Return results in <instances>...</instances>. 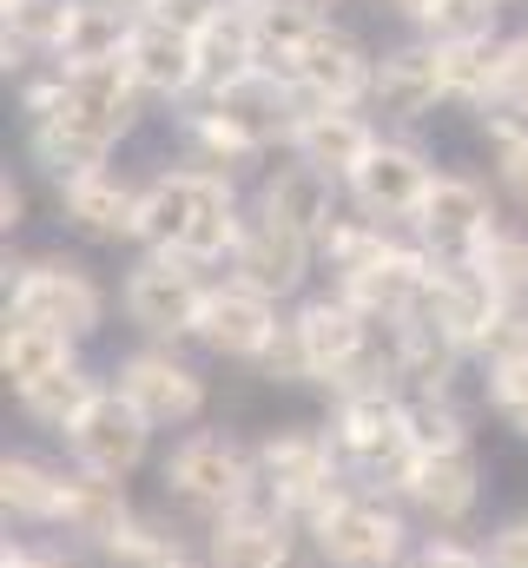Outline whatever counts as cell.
Masks as SVG:
<instances>
[{
    "mask_svg": "<svg viewBox=\"0 0 528 568\" xmlns=\"http://www.w3.org/2000/svg\"><path fill=\"white\" fill-rule=\"evenodd\" d=\"M238 232L245 219L232 212V185L225 172H159L145 185V239L152 252H172L185 265H212V258H232L238 252Z\"/></svg>",
    "mask_w": 528,
    "mask_h": 568,
    "instance_id": "cell-1",
    "label": "cell"
},
{
    "mask_svg": "<svg viewBox=\"0 0 528 568\" xmlns=\"http://www.w3.org/2000/svg\"><path fill=\"white\" fill-rule=\"evenodd\" d=\"M258 483L297 529H317V523L357 489V483L344 476V463H337L331 429H311V424H291V429H271V436H264L258 443Z\"/></svg>",
    "mask_w": 528,
    "mask_h": 568,
    "instance_id": "cell-2",
    "label": "cell"
},
{
    "mask_svg": "<svg viewBox=\"0 0 528 568\" xmlns=\"http://www.w3.org/2000/svg\"><path fill=\"white\" fill-rule=\"evenodd\" d=\"M331 443L337 463L357 489L370 496H403L416 469V436H409V397H351L331 410Z\"/></svg>",
    "mask_w": 528,
    "mask_h": 568,
    "instance_id": "cell-3",
    "label": "cell"
},
{
    "mask_svg": "<svg viewBox=\"0 0 528 568\" xmlns=\"http://www.w3.org/2000/svg\"><path fill=\"white\" fill-rule=\"evenodd\" d=\"M165 496H179L185 509H199V516H232L238 503H252L264 483H258V449H245V443H232V436H219V429H192L185 443H172V456H165Z\"/></svg>",
    "mask_w": 528,
    "mask_h": 568,
    "instance_id": "cell-4",
    "label": "cell"
},
{
    "mask_svg": "<svg viewBox=\"0 0 528 568\" xmlns=\"http://www.w3.org/2000/svg\"><path fill=\"white\" fill-rule=\"evenodd\" d=\"M317 542L324 568H396L409 549V523H403V503L396 496H370V489H351L317 529H304Z\"/></svg>",
    "mask_w": 528,
    "mask_h": 568,
    "instance_id": "cell-5",
    "label": "cell"
},
{
    "mask_svg": "<svg viewBox=\"0 0 528 568\" xmlns=\"http://www.w3.org/2000/svg\"><path fill=\"white\" fill-rule=\"evenodd\" d=\"M13 284V304L7 317H27V324H47L60 337H93L100 317H106V297L100 284L87 278L80 265H60V258H40V265H20Z\"/></svg>",
    "mask_w": 528,
    "mask_h": 568,
    "instance_id": "cell-6",
    "label": "cell"
},
{
    "mask_svg": "<svg viewBox=\"0 0 528 568\" xmlns=\"http://www.w3.org/2000/svg\"><path fill=\"white\" fill-rule=\"evenodd\" d=\"M205 297H212V284H199V272L185 258L152 252V258L132 265V278H126V317L145 337H199Z\"/></svg>",
    "mask_w": 528,
    "mask_h": 568,
    "instance_id": "cell-7",
    "label": "cell"
},
{
    "mask_svg": "<svg viewBox=\"0 0 528 568\" xmlns=\"http://www.w3.org/2000/svg\"><path fill=\"white\" fill-rule=\"evenodd\" d=\"M429 278H436V258H423V252H409V245H384L377 258H364L357 272H344L337 291H344L370 324L403 331V324H416V317H423Z\"/></svg>",
    "mask_w": 528,
    "mask_h": 568,
    "instance_id": "cell-8",
    "label": "cell"
},
{
    "mask_svg": "<svg viewBox=\"0 0 528 568\" xmlns=\"http://www.w3.org/2000/svg\"><path fill=\"white\" fill-rule=\"evenodd\" d=\"M67 449H73V463H80L87 476L126 483L132 469L145 463V449H152V424L132 410L120 390H100V397H93V410L67 429Z\"/></svg>",
    "mask_w": 528,
    "mask_h": 568,
    "instance_id": "cell-9",
    "label": "cell"
},
{
    "mask_svg": "<svg viewBox=\"0 0 528 568\" xmlns=\"http://www.w3.org/2000/svg\"><path fill=\"white\" fill-rule=\"evenodd\" d=\"M113 390L152 429H179L205 410V377L185 357H172V351H132L126 364H120V384Z\"/></svg>",
    "mask_w": 528,
    "mask_h": 568,
    "instance_id": "cell-10",
    "label": "cell"
},
{
    "mask_svg": "<svg viewBox=\"0 0 528 568\" xmlns=\"http://www.w3.org/2000/svg\"><path fill=\"white\" fill-rule=\"evenodd\" d=\"M291 556H297V523L264 489L252 503H238L232 516H219L212 536H205L212 568H291Z\"/></svg>",
    "mask_w": 528,
    "mask_h": 568,
    "instance_id": "cell-11",
    "label": "cell"
},
{
    "mask_svg": "<svg viewBox=\"0 0 528 568\" xmlns=\"http://www.w3.org/2000/svg\"><path fill=\"white\" fill-rule=\"evenodd\" d=\"M502 311H509V304L496 297V284L483 278L469 258H443L436 278H429V297H423V324H429L436 337H449L456 351H476Z\"/></svg>",
    "mask_w": 528,
    "mask_h": 568,
    "instance_id": "cell-12",
    "label": "cell"
},
{
    "mask_svg": "<svg viewBox=\"0 0 528 568\" xmlns=\"http://www.w3.org/2000/svg\"><path fill=\"white\" fill-rule=\"evenodd\" d=\"M396 503H403V509H416L436 536L463 529V523L476 516V503H483V463H476V449L416 456V469H409V483H403V496H396Z\"/></svg>",
    "mask_w": 528,
    "mask_h": 568,
    "instance_id": "cell-13",
    "label": "cell"
},
{
    "mask_svg": "<svg viewBox=\"0 0 528 568\" xmlns=\"http://www.w3.org/2000/svg\"><path fill=\"white\" fill-rule=\"evenodd\" d=\"M416 232H423V245H436V258H469L496 232L489 192L476 179H463V172H436V185L416 205Z\"/></svg>",
    "mask_w": 528,
    "mask_h": 568,
    "instance_id": "cell-14",
    "label": "cell"
},
{
    "mask_svg": "<svg viewBox=\"0 0 528 568\" xmlns=\"http://www.w3.org/2000/svg\"><path fill=\"white\" fill-rule=\"evenodd\" d=\"M370 317L337 291V297H311L297 317H291V337H297V357H304V371L317 377V384H331L337 371H351L364 351H370Z\"/></svg>",
    "mask_w": 528,
    "mask_h": 568,
    "instance_id": "cell-15",
    "label": "cell"
},
{
    "mask_svg": "<svg viewBox=\"0 0 528 568\" xmlns=\"http://www.w3.org/2000/svg\"><path fill=\"white\" fill-rule=\"evenodd\" d=\"M284 337L277 324V297H264L252 284H212L205 317H199V344H212L219 357H264Z\"/></svg>",
    "mask_w": 528,
    "mask_h": 568,
    "instance_id": "cell-16",
    "label": "cell"
},
{
    "mask_svg": "<svg viewBox=\"0 0 528 568\" xmlns=\"http://www.w3.org/2000/svg\"><path fill=\"white\" fill-rule=\"evenodd\" d=\"M311 272V239L304 232H291V225H277V219H245V232H238V252H232V278L264 291V297H291L297 284Z\"/></svg>",
    "mask_w": 528,
    "mask_h": 568,
    "instance_id": "cell-17",
    "label": "cell"
},
{
    "mask_svg": "<svg viewBox=\"0 0 528 568\" xmlns=\"http://www.w3.org/2000/svg\"><path fill=\"white\" fill-rule=\"evenodd\" d=\"M212 113H219V120H232V126H238L252 145H271L277 133L291 140V133H297V120H304L311 106H304V100H297V93H291L271 67H258V73H245V80L219 87Z\"/></svg>",
    "mask_w": 528,
    "mask_h": 568,
    "instance_id": "cell-18",
    "label": "cell"
},
{
    "mask_svg": "<svg viewBox=\"0 0 528 568\" xmlns=\"http://www.w3.org/2000/svg\"><path fill=\"white\" fill-rule=\"evenodd\" d=\"M264 219H277V225H291V232H304L311 245L337 225V179L324 172V165H311V159H297V165H277L271 179H264V199H258Z\"/></svg>",
    "mask_w": 528,
    "mask_h": 568,
    "instance_id": "cell-19",
    "label": "cell"
},
{
    "mask_svg": "<svg viewBox=\"0 0 528 568\" xmlns=\"http://www.w3.org/2000/svg\"><path fill=\"white\" fill-rule=\"evenodd\" d=\"M429 185H436V172H429L423 152H409V145H377V152L351 172V192H357V205H364L370 219H416V205H423Z\"/></svg>",
    "mask_w": 528,
    "mask_h": 568,
    "instance_id": "cell-20",
    "label": "cell"
},
{
    "mask_svg": "<svg viewBox=\"0 0 528 568\" xmlns=\"http://www.w3.org/2000/svg\"><path fill=\"white\" fill-rule=\"evenodd\" d=\"M132 516H139V509L126 503V483H106V476H87V469H80V476H67V489H60V516H53V529L106 556V549L126 536Z\"/></svg>",
    "mask_w": 528,
    "mask_h": 568,
    "instance_id": "cell-21",
    "label": "cell"
},
{
    "mask_svg": "<svg viewBox=\"0 0 528 568\" xmlns=\"http://www.w3.org/2000/svg\"><path fill=\"white\" fill-rule=\"evenodd\" d=\"M291 73H297V87L311 93V106H351V100L377 80V73L364 67L357 40L337 33V27H317V33L304 40V53L291 60Z\"/></svg>",
    "mask_w": 528,
    "mask_h": 568,
    "instance_id": "cell-22",
    "label": "cell"
},
{
    "mask_svg": "<svg viewBox=\"0 0 528 568\" xmlns=\"http://www.w3.org/2000/svg\"><path fill=\"white\" fill-rule=\"evenodd\" d=\"M126 67L145 93H185L192 80H205V73H199V40H192L185 27L159 20V13H145V20L132 27Z\"/></svg>",
    "mask_w": 528,
    "mask_h": 568,
    "instance_id": "cell-23",
    "label": "cell"
},
{
    "mask_svg": "<svg viewBox=\"0 0 528 568\" xmlns=\"http://www.w3.org/2000/svg\"><path fill=\"white\" fill-rule=\"evenodd\" d=\"M60 205H67V219H73L80 232H93V239H132V232H145V192H132L126 179H113V172H80V179H67V185H60Z\"/></svg>",
    "mask_w": 528,
    "mask_h": 568,
    "instance_id": "cell-24",
    "label": "cell"
},
{
    "mask_svg": "<svg viewBox=\"0 0 528 568\" xmlns=\"http://www.w3.org/2000/svg\"><path fill=\"white\" fill-rule=\"evenodd\" d=\"M291 145L311 159V165H324L331 179H351L370 152H377V133L351 113V106H311L304 120H297V133H291Z\"/></svg>",
    "mask_w": 528,
    "mask_h": 568,
    "instance_id": "cell-25",
    "label": "cell"
},
{
    "mask_svg": "<svg viewBox=\"0 0 528 568\" xmlns=\"http://www.w3.org/2000/svg\"><path fill=\"white\" fill-rule=\"evenodd\" d=\"M192 40H199V73L212 80V93L232 87V80H245V73H258V60H264V40H258L252 7H219Z\"/></svg>",
    "mask_w": 528,
    "mask_h": 568,
    "instance_id": "cell-26",
    "label": "cell"
},
{
    "mask_svg": "<svg viewBox=\"0 0 528 568\" xmlns=\"http://www.w3.org/2000/svg\"><path fill=\"white\" fill-rule=\"evenodd\" d=\"M370 100L390 113V120H423L436 100H443V60L436 47H409V53H390L370 80Z\"/></svg>",
    "mask_w": 528,
    "mask_h": 568,
    "instance_id": "cell-27",
    "label": "cell"
},
{
    "mask_svg": "<svg viewBox=\"0 0 528 568\" xmlns=\"http://www.w3.org/2000/svg\"><path fill=\"white\" fill-rule=\"evenodd\" d=\"M0 371L13 390L53 377V371H73V337L47 331V324H27V317H7V337H0Z\"/></svg>",
    "mask_w": 528,
    "mask_h": 568,
    "instance_id": "cell-28",
    "label": "cell"
},
{
    "mask_svg": "<svg viewBox=\"0 0 528 568\" xmlns=\"http://www.w3.org/2000/svg\"><path fill=\"white\" fill-rule=\"evenodd\" d=\"M60 489H67L60 469H47V463L27 456V449H7V463H0V503H7L13 523H40V529H53V516H60Z\"/></svg>",
    "mask_w": 528,
    "mask_h": 568,
    "instance_id": "cell-29",
    "label": "cell"
},
{
    "mask_svg": "<svg viewBox=\"0 0 528 568\" xmlns=\"http://www.w3.org/2000/svg\"><path fill=\"white\" fill-rule=\"evenodd\" d=\"M93 397H100V384L73 364V371H53V377H40V384H27L20 390V410L33 417L40 429H53V436H67V429L80 424L87 410H93Z\"/></svg>",
    "mask_w": 528,
    "mask_h": 568,
    "instance_id": "cell-30",
    "label": "cell"
},
{
    "mask_svg": "<svg viewBox=\"0 0 528 568\" xmlns=\"http://www.w3.org/2000/svg\"><path fill=\"white\" fill-rule=\"evenodd\" d=\"M126 47H132V27L120 20V7H93V0H80V7H73V27H67V40H60L67 67L126 60Z\"/></svg>",
    "mask_w": 528,
    "mask_h": 568,
    "instance_id": "cell-31",
    "label": "cell"
},
{
    "mask_svg": "<svg viewBox=\"0 0 528 568\" xmlns=\"http://www.w3.org/2000/svg\"><path fill=\"white\" fill-rule=\"evenodd\" d=\"M436 60H443V93H456V100H496L502 93V47L449 40V47H436Z\"/></svg>",
    "mask_w": 528,
    "mask_h": 568,
    "instance_id": "cell-32",
    "label": "cell"
},
{
    "mask_svg": "<svg viewBox=\"0 0 528 568\" xmlns=\"http://www.w3.org/2000/svg\"><path fill=\"white\" fill-rule=\"evenodd\" d=\"M469 265L496 284V297H502V304H528V232L496 225V232L469 252Z\"/></svg>",
    "mask_w": 528,
    "mask_h": 568,
    "instance_id": "cell-33",
    "label": "cell"
},
{
    "mask_svg": "<svg viewBox=\"0 0 528 568\" xmlns=\"http://www.w3.org/2000/svg\"><path fill=\"white\" fill-rule=\"evenodd\" d=\"M409 436H416V456L469 449V424H463L456 397H409Z\"/></svg>",
    "mask_w": 528,
    "mask_h": 568,
    "instance_id": "cell-34",
    "label": "cell"
},
{
    "mask_svg": "<svg viewBox=\"0 0 528 568\" xmlns=\"http://www.w3.org/2000/svg\"><path fill=\"white\" fill-rule=\"evenodd\" d=\"M73 7H80V0H13V7H7V40L60 47L67 27H73Z\"/></svg>",
    "mask_w": 528,
    "mask_h": 568,
    "instance_id": "cell-35",
    "label": "cell"
},
{
    "mask_svg": "<svg viewBox=\"0 0 528 568\" xmlns=\"http://www.w3.org/2000/svg\"><path fill=\"white\" fill-rule=\"evenodd\" d=\"M179 549H185V542H179L165 523H152V516H132L126 536L106 549V562H113V568H159L165 556H179Z\"/></svg>",
    "mask_w": 528,
    "mask_h": 568,
    "instance_id": "cell-36",
    "label": "cell"
},
{
    "mask_svg": "<svg viewBox=\"0 0 528 568\" xmlns=\"http://www.w3.org/2000/svg\"><path fill=\"white\" fill-rule=\"evenodd\" d=\"M476 357H483L489 377H496V371H522L528 364V304H509V311L489 324V337L476 344Z\"/></svg>",
    "mask_w": 528,
    "mask_h": 568,
    "instance_id": "cell-37",
    "label": "cell"
},
{
    "mask_svg": "<svg viewBox=\"0 0 528 568\" xmlns=\"http://www.w3.org/2000/svg\"><path fill=\"white\" fill-rule=\"evenodd\" d=\"M429 27H436L443 47H449V40H489L496 0H436V7H429Z\"/></svg>",
    "mask_w": 528,
    "mask_h": 568,
    "instance_id": "cell-38",
    "label": "cell"
},
{
    "mask_svg": "<svg viewBox=\"0 0 528 568\" xmlns=\"http://www.w3.org/2000/svg\"><path fill=\"white\" fill-rule=\"evenodd\" d=\"M409 568H489V549H476V542H463V536H429Z\"/></svg>",
    "mask_w": 528,
    "mask_h": 568,
    "instance_id": "cell-39",
    "label": "cell"
},
{
    "mask_svg": "<svg viewBox=\"0 0 528 568\" xmlns=\"http://www.w3.org/2000/svg\"><path fill=\"white\" fill-rule=\"evenodd\" d=\"M489 404H496V417H509V424L528 436V364L522 371H496V377H489Z\"/></svg>",
    "mask_w": 528,
    "mask_h": 568,
    "instance_id": "cell-40",
    "label": "cell"
},
{
    "mask_svg": "<svg viewBox=\"0 0 528 568\" xmlns=\"http://www.w3.org/2000/svg\"><path fill=\"white\" fill-rule=\"evenodd\" d=\"M496 100H509L516 113H528V33L502 47V93Z\"/></svg>",
    "mask_w": 528,
    "mask_h": 568,
    "instance_id": "cell-41",
    "label": "cell"
},
{
    "mask_svg": "<svg viewBox=\"0 0 528 568\" xmlns=\"http://www.w3.org/2000/svg\"><path fill=\"white\" fill-rule=\"evenodd\" d=\"M489 568H528V516H509L489 536Z\"/></svg>",
    "mask_w": 528,
    "mask_h": 568,
    "instance_id": "cell-42",
    "label": "cell"
},
{
    "mask_svg": "<svg viewBox=\"0 0 528 568\" xmlns=\"http://www.w3.org/2000/svg\"><path fill=\"white\" fill-rule=\"evenodd\" d=\"M0 568H80V562H67V556H53V549H13V542H7Z\"/></svg>",
    "mask_w": 528,
    "mask_h": 568,
    "instance_id": "cell-43",
    "label": "cell"
},
{
    "mask_svg": "<svg viewBox=\"0 0 528 568\" xmlns=\"http://www.w3.org/2000/svg\"><path fill=\"white\" fill-rule=\"evenodd\" d=\"M502 185L516 192L528 205V145H516V152H502Z\"/></svg>",
    "mask_w": 528,
    "mask_h": 568,
    "instance_id": "cell-44",
    "label": "cell"
},
{
    "mask_svg": "<svg viewBox=\"0 0 528 568\" xmlns=\"http://www.w3.org/2000/svg\"><path fill=\"white\" fill-rule=\"evenodd\" d=\"M20 219H27V199H20V185H13V179H7V185H0V225H7V232H13V225H20Z\"/></svg>",
    "mask_w": 528,
    "mask_h": 568,
    "instance_id": "cell-45",
    "label": "cell"
},
{
    "mask_svg": "<svg viewBox=\"0 0 528 568\" xmlns=\"http://www.w3.org/2000/svg\"><path fill=\"white\" fill-rule=\"evenodd\" d=\"M159 568H212V562H205V556H192V549H179V556H165Z\"/></svg>",
    "mask_w": 528,
    "mask_h": 568,
    "instance_id": "cell-46",
    "label": "cell"
},
{
    "mask_svg": "<svg viewBox=\"0 0 528 568\" xmlns=\"http://www.w3.org/2000/svg\"><path fill=\"white\" fill-rule=\"evenodd\" d=\"M390 7H403V13H416V20H429V7H436V0H390Z\"/></svg>",
    "mask_w": 528,
    "mask_h": 568,
    "instance_id": "cell-47",
    "label": "cell"
},
{
    "mask_svg": "<svg viewBox=\"0 0 528 568\" xmlns=\"http://www.w3.org/2000/svg\"><path fill=\"white\" fill-rule=\"evenodd\" d=\"M120 7H152V13H159V0H120Z\"/></svg>",
    "mask_w": 528,
    "mask_h": 568,
    "instance_id": "cell-48",
    "label": "cell"
},
{
    "mask_svg": "<svg viewBox=\"0 0 528 568\" xmlns=\"http://www.w3.org/2000/svg\"><path fill=\"white\" fill-rule=\"evenodd\" d=\"M7 7H13V0H7Z\"/></svg>",
    "mask_w": 528,
    "mask_h": 568,
    "instance_id": "cell-49",
    "label": "cell"
}]
</instances>
